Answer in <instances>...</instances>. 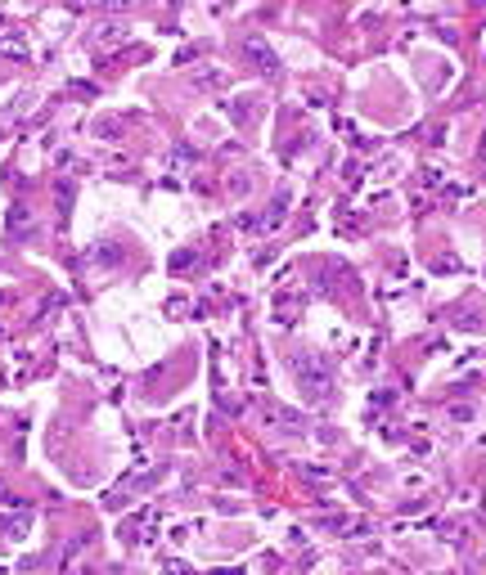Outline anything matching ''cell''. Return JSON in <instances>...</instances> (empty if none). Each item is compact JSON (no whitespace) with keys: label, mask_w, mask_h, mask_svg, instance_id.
<instances>
[{"label":"cell","mask_w":486,"mask_h":575,"mask_svg":"<svg viewBox=\"0 0 486 575\" xmlns=\"http://www.w3.org/2000/svg\"><path fill=\"white\" fill-rule=\"evenodd\" d=\"M131 0H104V10H127Z\"/></svg>","instance_id":"obj_1"}]
</instances>
